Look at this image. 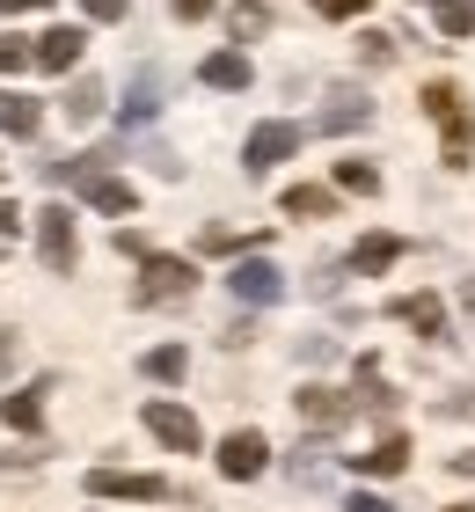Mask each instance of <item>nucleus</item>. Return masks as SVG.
<instances>
[{"mask_svg":"<svg viewBox=\"0 0 475 512\" xmlns=\"http://www.w3.org/2000/svg\"><path fill=\"white\" fill-rule=\"evenodd\" d=\"M37 256H44L59 278L81 264V249H74V213H66V205H44V213H37Z\"/></svg>","mask_w":475,"mask_h":512,"instance_id":"obj_1","label":"nucleus"},{"mask_svg":"<svg viewBox=\"0 0 475 512\" xmlns=\"http://www.w3.org/2000/svg\"><path fill=\"white\" fill-rule=\"evenodd\" d=\"M190 286H198V271L183 264V256H139V300H183Z\"/></svg>","mask_w":475,"mask_h":512,"instance_id":"obj_2","label":"nucleus"},{"mask_svg":"<svg viewBox=\"0 0 475 512\" xmlns=\"http://www.w3.org/2000/svg\"><path fill=\"white\" fill-rule=\"evenodd\" d=\"M293 403H300V425H307V432H337V425H351V410H359L344 388H322V381L300 388Z\"/></svg>","mask_w":475,"mask_h":512,"instance_id":"obj_3","label":"nucleus"},{"mask_svg":"<svg viewBox=\"0 0 475 512\" xmlns=\"http://www.w3.org/2000/svg\"><path fill=\"white\" fill-rule=\"evenodd\" d=\"M227 286H234V300H249V308H271L285 293V278H278V264H264V256H242V264L227 271Z\"/></svg>","mask_w":475,"mask_h":512,"instance_id":"obj_4","label":"nucleus"},{"mask_svg":"<svg viewBox=\"0 0 475 512\" xmlns=\"http://www.w3.org/2000/svg\"><path fill=\"white\" fill-rule=\"evenodd\" d=\"M264 469H271V447H264V432H227V439H220V476L249 483V476H264Z\"/></svg>","mask_w":475,"mask_h":512,"instance_id":"obj_5","label":"nucleus"},{"mask_svg":"<svg viewBox=\"0 0 475 512\" xmlns=\"http://www.w3.org/2000/svg\"><path fill=\"white\" fill-rule=\"evenodd\" d=\"M139 417H147V432H154V439H169L176 454H198V417H190L183 403H161V395H154V403L139 410Z\"/></svg>","mask_w":475,"mask_h":512,"instance_id":"obj_6","label":"nucleus"},{"mask_svg":"<svg viewBox=\"0 0 475 512\" xmlns=\"http://www.w3.org/2000/svg\"><path fill=\"white\" fill-rule=\"evenodd\" d=\"M300 147V125H285V118H271V125H256L249 132V176H264V169H278L285 154Z\"/></svg>","mask_w":475,"mask_h":512,"instance_id":"obj_7","label":"nucleus"},{"mask_svg":"<svg viewBox=\"0 0 475 512\" xmlns=\"http://www.w3.org/2000/svg\"><path fill=\"white\" fill-rule=\"evenodd\" d=\"M88 491L95 498H139V505H147V498H169V483H161V476H132V469H88Z\"/></svg>","mask_w":475,"mask_h":512,"instance_id":"obj_8","label":"nucleus"},{"mask_svg":"<svg viewBox=\"0 0 475 512\" xmlns=\"http://www.w3.org/2000/svg\"><path fill=\"white\" fill-rule=\"evenodd\" d=\"M81 30H74V22H59V30H44L37 37V66H44V74H74V66H81Z\"/></svg>","mask_w":475,"mask_h":512,"instance_id":"obj_9","label":"nucleus"},{"mask_svg":"<svg viewBox=\"0 0 475 512\" xmlns=\"http://www.w3.org/2000/svg\"><path fill=\"white\" fill-rule=\"evenodd\" d=\"M388 315H395V322H410L417 337H446V300H439V293H402Z\"/></svg>","mask_w":475,"mask_h":512,"instance_id":"obj_10","label":"nucleus"},{"mask_svg":"<svg viewBox=\"0 0 475 512\" xmlns=\"http://www.w3.org/2000/svg\"><path fill=\"white\" fill-rule=\"evenodd\" d=\"M74 183H81V198L95 205V213H132V205H139L132 183H117V176H103V169H88V176H74Z\"/></svg>","mask_w":475,"mask_h":512,"instance_id":"obj_11","label":"nucleus"},{"mask_svg":"<svg viewBox=\"0 0 475 512\" xmlns=\"http://www.w3.org/2000/svg\"><path fill=\"white\" fill-rule=\"evenodd\" d=\"M315 125H322V132H359V125H373V103L359 96V88H337V96L322 103Z\"/></svg>","mask_w":475,"mask_h":512,"instance_id":"obj_12","label":"nucleus"},{"mask_svg":"<svg viewBox=\"0 0 475 512\" xmlns=\"http://www.w3.org/2000/svg\"><path fill=\"white\" fill-rule=\"evenodd\" d=\"M351 461H359V476H402V469H410V439H402V432H388L380 447L351 454Z\"/></svg>","mask_w":475,"mask_h":512,"instance_id":"obj_13","label":"nucleus"},{"mask_svg":"<svg viewBox=\"0 0 475 512\" xmlns=\"http://www.w3.org/2000/svg\"><path fill=\"white\" fill-rule=\"evenodd\" d=\"M359 410H373V417H395V388L380 381V359H373V352L359 359Z\"/></svg>","mask_w":475,"mask_h":512,"instance_id":"obj_14","label":"nucleus"},{"mask_svg":"<svg viewBox=\"0 0 475 512\" xmlns=\"http://www.w3.org/2000/svg\"><path fill=\"white\" fill-rule=\"evenodd\" d=\"M285 213H293V220H329V213H337V191H322V183H293V191H285Z\"/></svg>","mask_w":475,"mask_h":512,"instance_id":"obj_15","label":"nucleus"},{"mask_svg":"<svg viewBox=\"0 0 475 512\" xmlns=\"http://www.w3.org/2000/svg\"><path fill=\"white\" fill-rule=\"evenodd\" d=\"M227 37H234V44L271 37V8H264V0H242V8H227Z\"/></svg>","mask_w":475,"mask_h":512,"instance_id":"obj_16","label":"nucleus"},{"mask_svg":"<svg viewBox=\"0 0 475 512\" xmlns=\"http://www.w3.org/2000/svg\"><path fill=\"white\" fill-rule=\"evenodd\" d=\"M0 417H8L15 432H37V417H44V381H37V388H15V395H0Z\"/></svg>","mask_w":475,"mask_h":512,"instance_id":"obj_17","label":"nucleus"},{"mask_svg":"<svg viewBox=\"0 0 475 512\" xmlns=\"http://www.w3.org/2000/svg\"><path fill=\"white\" fill-rule=\"evenodd\" d=\"M198 81H205V88H249V59H242V52H212V59L198 66Z\"/></svg>","mask_w":475,"mask_h":512,"instance_id":"obj_18","label":"nucleus"},{"mask_svg":"<svg viewBox=\"0 0 475 512\" xmlns=\"http://www.w3.org/2000/svg\"><path fill=\"white\" fill-rule=\"evenodd\" d=\"M395 256H402L395 235H359V249H351V271H366V278H373V271H388Z\"/></svg>","mask_w":475,"mask_h":512,"instance_id":"obj_19","label":"nucleus"},{"mask_svg":"<svg viewBox=\"0 0 475 512\" xmlns=\"http://www.w3.org/2000/svg\"><path fill=\"white\" fill-rule=\"evenodd\" d=\"M66 118H74V125H95V118H103V81H95V74H81L74 88H66Z\"/></svg>","mask_w":475,"mask_h":512,"instance_id":"obj_20","label":"nucleus"},{"mask_svg":"<svg viewBox=\"0 0 475 512\" xmlns=\"http://www.w3.org/2000/svg\"><path fill=\"white\" fill-rule=\"evenodd\" d=\"M37 118H44V110H37L30 96H8V88H0V132H8V139H30Z\"/></svg>","mask_w":475,"mask_h":512,"instance_id":"obj_21","label":"nucleus"},{"mask_svg":"<svg viewBox=\"0 0 475 512\" xmlns=\"http://www.w3.org/2000/svg\"><path fill=\"white\" fill-rule=\"evenodd\" d=\"M154 110H161V74H139L132 96H125V125H147Z\"/></svg>","mask_w":475,"mask_h":512,"instance_id":"obj_22","label":"nucleus"},{"mask_svg":"<svg viewBox=\"0 0 475 512\" xmlns=\"http://www.w3.org/2000/svg\"><path fill=\"white\" fill-rule=\"evenodd\" d=\"M198 249H205V256H242V249H264V235H242V227H205Z\"/></svg>","mask_w":475,"mask_h":512,"instance_id":"obj_23","label":"nucleus"},{"mask_svg":"<svg viewBox=\"0 0 475 512\" xmlns=\"http://www.w3.org/2000/svg\"><path fill=\"white\" fill-rule=\"evenodd\" d=\"M432 22L446 37H475V0H432Z\"/></svg>","mask_w":475,"mask_h":512,"instance_id":"obj_24","label":"nucleus"},{"mask_svg":"<svg viewBox=\"0 0 475 512\" xmlns=\"http://www.w3.org/2000/svg\"><path fill=\"white\" fill-rule=\"evenodd\" d=\"M424 110H432V118L446 125V118H468V110H461V88L454 81H424V96H417Z\"/></svg>","mask_w":475,"mask_h":512,"instance_id":"obj_25","label":"nucleus"},{"mask_svg":"<svg viewBox=\"0 0 475 512\" xmlns=\"http://www.w3.org/2000/svg\"><path fill=\"white\" fill-rule=\"evenodd\" d=\"M183 366H190L183 344H161V352H147V381H183Z\"/></svg>","mask_w":475,"mask_h":512,"instance_id":"obj_26","label":"nucleus"},{"mask_svg":"<svg viewBox=\"0 0 475 512\" xmlns=\"http://www.w3.org/2000/svg\"><path fill=\"white\" fill-rule=\"evenodd\" d=\"M337 183H344V191H359V198H373L380 191V169H373V161H337Z\"/></svg>","mask_w":475,"mask_h":512,"instance_id":"obj_27","label":"nucleus"},{"mask_svg":"<svg viewBox=\"0 0 475 512\" xmlns=\"http://www.w3.org/2000/svg\"><path fill=\"white\" fill-rule=\"evenodd\" d=\"M395 52H402V37H388V30H366V37H359V59H366V66H388Z\"/></svg>","mask_w":475,"mask_h":512,"instance_id":"obj_28","label":"nucleus"},{"mask_svg":"<svg viewBox=\"0 0 475 512\" xmlns=\"http://www.w3.org/2000/svg\"><path fill=\"white\" fill-rule=\"evenodd\" d=\"M30 59H37V44H22V37H8V30H0V74H22Z\"/></svg>","mask_w":475,"mask_h":512,"instance_id":"obj_29","label":"nucleus"},{"mask_svg":"<svg viewBox=\"0 0 475 512\" xmlns=\"http://www.w3.org/2000/svg\"><path fill=\"white\" fill-rule=\"evenodd\" d=\"M373 0H315V15H329V22H351V15H366Z\"/></svg>","mask_w":475,"mask_h":512,"instance_id":"obj_30","label":"nucleus"},{"mask_svg":"<svg viewBox=\"0 0 475 512\" xmlns=\"http://www.w3.org/2000/svg\"><path fill=\"white\" fill-rule=\"evenodd\" d=\"M344 512H395V505L380 498V491H351V498H344Z\"/></svg>","mask_w":475,"mask_h":512,"instance_id":"obj_31","label":"nucleus"},{"mask_svg":"<svg viewBox=\"0 0 475 512\" xmlns=\"http://www.w3.org/2000/svg\"><path fill=\"white\" fill-rule=\"evenodd\" d=\"M81 15L88 22H117V15H125V0H81Z\"/></svg>","mask_w":475,"mask_h":512,"instance_id":"obj_32","label":"nucleus"},{"mask_svg":"<svg viewBox=\"0 0 475 512\" xmlns=\"http://www.w3.org/2000/svg\"><path fill=\"white\" fill-rule=\"evenodd\" d=\"M37 8H52V0H0V22H15V15H37Z\"/></svg>","mask_w":475,"mask_h":512,"instance_id":"obj_33","label":"nucleus"},{"mask_svg":"<svg viewBox=\"0 0 475 512\" xmlns=\"http://www.w3.org/2000/svg\"><path fill=\"white\" fill-rule=\"evenodd\" d=\"M212 8H220V0H176V15H183V22H198V15H212Z\"/></svg>","mask_w":475,"mask_h":512,"instance_id":"obj_34","label":"nucleus"},{"mask_svg":"<svg viewBox=\"0 0 475 512\" xmlns=\"http://www.w3.org/2000/svg\"><path fill=\"white\" fill-rule=\"evenodd\" d=\"M15 227H22V213H15L8 198H0V235H15Z\"/></svg>","mask_w":475,"mask_h":512,"instance_id":"obj_35","label":"nucleus"},{"mask_svg":"<svg viewBox=\"0 0 475 512\" xmlns=\"http://www.w3.org/2000/svg\"><path fill=\"white\" fill-rule=\"evenodd\" d=\"M8 359H15V330H0V374H8Z\"/></svg>","mask_w":475,"mask_h":512,"instance_id":"obj_36","label":"nucleus"},{"mask_svg":"<svg viewBox=\"0 0 475 512\" xmlns=\"http://www.w3.org/2000/svg\"><path fill=\"white\" fill-rule=\"evenodd\" d=\"M454 469H461V476H475V454H454Z\"/></svg>","mask_w":475,"mask_h":512,"instance_id":"obj_37","label":"nucleus"},{"mask_svg":"<svg viewBox=\"0 0 475 512\" xmlns=\"http://www.w3.org/2000/svg\"><path fill=\"white\" fill-rule=\"evenodd\" d=\"M454 512H475V505H454Z\"/></svg>","mask_w":475,"mask_h":512,"instance_id":"obj_38","label":"nucleus"}]
</instances>
